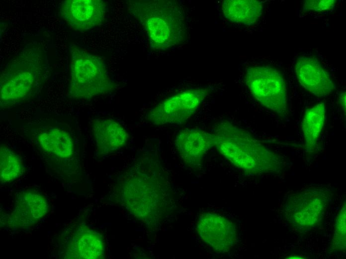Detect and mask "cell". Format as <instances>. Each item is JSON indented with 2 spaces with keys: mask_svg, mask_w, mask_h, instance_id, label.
I'll return each instance as SVG.
<instances>
[{
  "mask_svg": "<svg viewBox=\"0 0 346 259\" xmlns=\"http://www.w3.org/2000/svg\"><path fill=\"white\" fill-rule=\"evenodd\" d=\"M346 202L342 207L336 220L332 241L333 249L336 252H344L346 250Z\"/></svg>",
  "mask_w": 346,
  "mask_h": 259,
  "instance_id": "obj_20",
  "label": "cell"
},
{
  "mask_svg": "<svg viewBox=\"0 0 346 259\" xmlns=\"http://www.w3.org/2000/svg\"><path fill=\"white\" fill-rule=\"evenodd\" d=\"M128 9L147 32L151 49L166 50L185 41L187 26L184 13L177 1L129 0Z\"/></svg>",
  "mask_w": 346,
  "mask_h": 259,
  "instance_id": "obj_4",
  "label": "cell"
},
{
  "mask_svg": "<svg viewBox=\"0 0 346 259\" xmlns=\"http://www.w3.org/2000/svg\"><path fill=\"white\" fill-rule=\"evenodd\" d=\"M208 94L205 88L183 91L156 105L147 113L146 119L156 126L182 124L196 112Z\"/></svg>",
  "mask_w": 346,
  "mask_h": 259,
  "instance_id": "obj_8",
  "label": "cell"
},
{
  "mask_svg": "<svg viewBox=\"0 0 346 259\" xmlns=\"http://www.w3.org/2000/svg\"><path fill=\"white\" fill-rule=\"evenodd\" d=\"M49 73V64L43 47L36 43L26 45L0 74L1 109L16 105L31 97Z\"/></svg>",
  "mask_w": 346,
  "mask_h": 259,
  "instance_id": "obj_2",
  "label": "cell"
},
{
  "mask_svg": "<svg viewBox=\"0 0 346 259\" xmlns=\"http://www.w3.org/2000/svg\"><path fill=\"white\" fill-rule=\"evenodd\" d=\"M346 92L343 91L340 94L339 102L342 110L346 113Z\"/></svg>",
  "mask_w": 346,
  "mask_h": 259,
  "instance_id": "obj_22",
  "label": "cell"
},
{
  "mask_svg": "<svg viewBox=\"0 0 346 259\" xmlns=\"http://www.w3.org/2000/svg\"><path fill=\"white\" fill-rule=\"evenodd\" d=\"M30 136L42 151L51 156L66 159L74 154L73 136L68 130L60 126H34L30 130Z\"/></svg>",
  "mask_w": 346,
  "mask_h": 259,
  "instance_id": "obj_12",
  "label": "cell"
},
{
  "mask_svg": "<svg viewBox=\"0 0 346 259\" xmlns=\"http://www.w3.org/2000/svg\"><path fill=\"white\" fill-rule=\"evenodd\" d=\"M336 3L335 0H306L303 2V8L307 12H323L332 10Z\"/></svg>",
  "mask_w": 346,
  "mask_h": 259,
  "instance_id": "obj_21",
  "label": "cell"
},
{
  "mask_svg": "<svg viewBox=\"0 0 346 259\" xmlns=\"http://www.w3.org/2000/svg\"><path fill=\"white\" fill-rule=\"evenodd\" d=\"M262 9V2L255 0H225L221 4L222 11L226 19L247 26L259 20Z\"/></svg>",
  "mask_w": 346,
  "mask_h": 259,
  "instance_id": "obj_16",
  "label": "cell"
},
{
  "mask_svg": "<svg viewBox=\"0 0 346 259\" xmlns=\"http://www.w3.org/2000/svg\"><path fill=\"white\" fill-rule=\"evenodd\" d=\"M47 210V200L41 193L33 190L21 192L10 215V225L16 228L33 225L45 215Z\"/></svg>",
  "mask_w": 346,
  "mask_h": 259,
  "instance_id": "obj_14",
  "label": "cell"
},
{
  "mask_svg": "<svg viewBox=\"0 0 346 259\" xmlns=\"http://www.w3.org/2000/svg\"><path fill=\"white\" fill-rule=\"evenodd\" d=\"M200 238L218 253H226L236 244L238 233L235 225L224 216L206 213L199 218L197 225Z\"/></svg>",
  "mask_w": 346,
  "mask_h": 259,
  "instance_id": "obj_9",
  "label": "cell"
},
{
  "mask_svg": "<svg viewBox=\"0 0 346 259\" xmlns=\"http://www.w3.org/2000/svg\"><path fill=\"white\" fill-rule=\"evenodd\" d=\"M24 167L20 157L10 148L0 147V181L1 184L11 182L20 177Z\"/></svg>",
  "mask_w": 346,
  "mask_h": 259,
  "instance_id": "obj_19",
  "label": "cell"
},
{
  "mask_svg": "<svg viewBox=\"0 0 346 259\" xmlns=\"http://www.w3.org/2000/svg\"><path fill=\"white\" fill-rule=\"evenodd\" d=\"M245 81L253 96L261 105L279 116L286 115L287 86L278 69L267 64L251 66L246 70Z\"/></svg>",
  "mask_w": 346,
  "mask_h": 259,
  "instance_id": "obj_7",
  "label": "cell"
},
{
  "mask_svg": "<svg viewBox=\"0 0 346 259\" xmlns=\"http://www.w3.org/2000/svg\"><path fill=\"white\" fill-rule=\"evenodd\" d=\"M211 132L213 147L234 165L253 175L282 173L284 158L258 140L248 130L227 121Z\"/></svg>",
  "mask_w": 346,
  "mask_h": 259,
  "instance_id": "obj_1",
  "label": "cell"
},
{
  "mask_svg": "<svg viewBox=\"0 0 346 259\" xmlns=\"http://www.w3.org/2000/svg\"><path fill=\"white\" fill-rule=\"evenodd\" d=\"M211 132L197 129H185L176 135L174 145L179 155L187 165L195 167L208 151L213 147Z\"/></svg>",
  "mask_w": 346,
  "mask_h": 259,
  "instance_id": "obj_13",
  "label": "cell"
},
{
  "mask_svg": "<svg viewBox=\"0 0 346 259\" xmlns=\"http://www.w3.org/2000/svg\"><path fill=\"white\" fill-rule=\"evenodd\" d=\"M332 197L326 185H310L291 193L284 205L286 220L295 231L304 233L323 220Z\"/></svg>",
  "mask_w": 346,
  "mask_h": 259,
  "instance_id": "obj_6",
  "label": "cell"
},
{
  "mask_svg": "<svg viewBox=\"0 0 346 259\" xmlns=\"http://www.w3.org/2000/svg\"><path fill=\"white\" fill-rule=\"evenodd\" d=\"M91 133L100 154H106L125 145L128 134L125 128L114 120L100 118L91 124Z\"/></svg>",
  "mask_w": 346,
  "mask_h": 259,
  "instance_id": "obj_15",
  "label": "cell"
},
{
  "mask_svg": "<svg viewBox=\"0 0 346 259\" xmlns=\"http://www.w3.org/2000/svg\"><path fill=\"white\" fill-rule=\"evenodd\" d=\"M71 245L74 254L72 258L102 259L104 247L100 235L93 230L86 228L79 230Z\"/></svg>",
  "mask_w": 346,
  "mask_h": 259,
  "instance_id": "obj_18",
  "label": "cell"
},
{
  "mask_svg": "<svg viewBox=\"0 0 346 259\" xmlns=\"http://www.w3.org/2000/svg\"><path fill=\"white\" fill-rule=\"evenodd\" d=\"M294 69L299 83L311 94L318 97H325L334 92L335 84L331 75L315 56H298L294 62Z\"/></svg>",
  "mask_w": 346,
  "mask_h": 259,
  "instance_id": "obj_11",
  "label": "cell"
},
{
  "mask_svg": "<svg viewBox=\"0 0 346 259\" xmlns=\"http://www.w3.org/2000/svg\"><path fill=\"white\" fill-rule=\"evenodd\" d=\"M106 7L101 0H66L62 2L59 13L73 29L86 31L102 23Z\"/></svg>",
  "mask_w": 346,
  "mask_h": 259,
  "instance_id": "obj_10",
  "label": "cell"
},
{
  "mask_svg": "<svg viewBox=\"0 0 346 259\" xmlns=\"http://www.w3.org/2000/svg\"><path fill=\"white\" fill-rule=\"evenodd\" d=\"M130 168L118 182L120 201L146 223L158 221L168 201L167 185L157 170L146 169L144 161Z\"/></svg>",
  "mask_w": 346,
  "mask_h": 259,
  "instance_id": "obj_3",
  "label": "cell"
},
{
  "mask_svg": "<svg viewBox=\"0 0 346 259\" xmlns=\"http://www.w3.org/2000/svg\"><path fill=\"white\" fill-rule=\"evenodd\" d=\"M326 113V107L323 102L317 103L305 112L301 123V130L304 147L308 152H313L316 149L324 126Z\"/></svg>",
  "mask_w": 346,
  "mask_h": 259,
  "instance_id": "obj_17",
  "label": "cell"
},
{
  "mask_svg": "<svg viewBox=\"0 0 346 259\" xmlns=\"http://www.w3.org/2000/svg\"><path fill=\"white\" fill-rule=\"evenodd\" d=\"M70 96L76 100H88L115 89L102 59L89 53L75 43L70 46Z\"/></svg>",
  "mask_w": 346,
  "mask_h": 259,
  "instance_id": "obj_5",
  "label": "cell"
}]
</instances>
